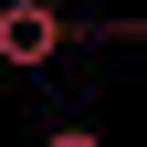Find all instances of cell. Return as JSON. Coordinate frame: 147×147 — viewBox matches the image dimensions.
Returning a JSON list of instances; mask_svg holds the SVG:
<instances>
[{
	"label": "cell",
	"mask_w": 147,
	"mask_h": 147,
	"mask_svg": "<svg viewBox=\"0 0 147 147\" xmlns=\"http://www.w3.org/2000/svg\"><path fill=\"white\" fill-rule=\"evenodd\" d=\"M63 11H53V0H0V63H11V74H42L53 63V53H63Z\"/></svg>",
	"instance_id": "cell-1"
},
{
	"label": "cell",
	"mask_w": 147,
	"mask_h": 147,
	"mask_svg": "<svg viewBox=\"0 0 147 147\" xmlns=\"http://www.w3.org/2000/svg\"><path fill=\"white\" fill-rule=\"evenodd\" d=\"M42 147H105V137H95V126H53Z\"/></svg>",
	"instance_id": "cell-2"
}]
</instances>
